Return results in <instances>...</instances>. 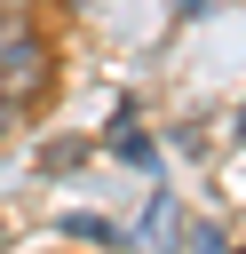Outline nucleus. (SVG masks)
<instances>
[{
  "label": "nucleus",
  "instance_id": "39448f33",
  "mask_svg": "<svg viewBox=\"0 0 246 254\" xmlns=\"http://www.w3.org/2000/svg\"><path fill=\"white\" fill-rule=\"evenodd\" d=\"M183 254H222V230L214 222H183Z\"/></svg>",
  "mask_w": 246,
  "mask_h": 254
},
{
  "label": "nucleus",
  "instance_id": "423d86ee",
  "mask_svg": "<svg viewBox=\"0 0 246 254\" xmlns=\"http://www.w3.org/2000/svg\"><path fill=\"white\" fill-rule=\"evenodd\" d=\"M8 127H16V103H8V95H0V143H8Z\"/></svg>",
  "mask_w": 246,
  "mask_h": 254
},
{
  "label": "nucleus",
  "instance_id": "f257e3e1",
  "mask_svg": "<svg viewBox=\"0 0 246 254\" xmlns=\"http://www.w3.org/2000/svg\"><path fill=\"white\" fill-rule=\"evenodd\" d=\"M40 87H48V40L24 32V24H0V95L32 103Z\"/></svg>",
  "mask_w": 246,
  "mask_h": 254
},
{
  "label": "nucleus",
  "instance_id": "7ed1b4c3",
  "mask_svg": "<svg viewBox=\"0 0 246 254\" xmlns=\"http://www.w3.org/2000/svg\"><path fill=\"white\" fill-rule=\"evenodd\" d=\"M63 238H87V246H127V230H111L103 214H63Z\"/></svg>",
  "mask_w": 246,
  "mask_h": 254
},
{
  "label": "nucleus",
  "instance_id": "20e7f679",
  "mask_svg": "<svg viewBox=\"0 0 246 254\" xmlns=\"http://www.w3.org/2000/svg\"><path fill=\"white\" fill-rule=\"evenodd\" d=\"M111 151H119V159H135V167H151V135H143V127H127V119L111 127Z\"/></svg>",
  "mask_w": 246,
  "mask_h": 254
},
{
  "label": "nucleus",
  "instance_id": "f03ea898",
  "mask_svg": "<svg viewBox=\"0 0 246 254\" xmlns=\"http://www.w3.org/2000/svg\"><path fill=\"white\" fill-rule=\"evenodd\" d=\"M127 254H183V206H175V190H151V214H143V230H127Z\"/></svg>",
  "mask_w": 246,
  "mask_h": 254
}]
</instances>
